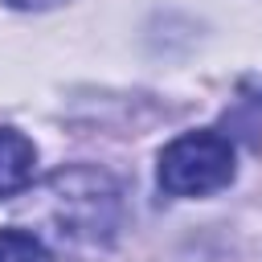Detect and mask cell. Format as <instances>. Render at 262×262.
I'll return each mask as SVG.
<instances>
[{"label": "cell", "mask_w": 262, "mask_h": 262, "mask_svg": "<svg viewBox=\"0 0 262 262\" xmlns=\"http://www.w3.org/2000/svg\"><path fill=\"white\" fill-rule=\"evenodd\" d=\"M233 143L217 131H188L160 151V188L172 196H205L233 180Z\"/></svg>", "instance_id": "cell-1"}, {"label": "cell", "mask_w": 262, "mask_h": 262, "mask_svg": "<svg viewBox=\"0 0 262 262\" xmlns=\"http://www.w3.org/2000/svg\"><path fill=\"white\" fill-rule=\"evenodd\" d=\"M49 192L57 196V233L61 237H98V229L115 225V188L102 172L74 168L57 172L49 180Z\"/></svg>", "instance_id": "cell-2"}, {"label": "cell", "mask_w": 262, "mask_h": 262, "mask_svg": "<svg viewBox=\"0 0 262 262\" xmlns=\"http://www.w3.org/2000/svg\"><path fill=\"white\" fill-rule=\"evenodd\" d=\"M37 172V147L12 127H0V201L25 192Z\"/></svg>", "instance_id": "cell-3"}, {"label": "cell", "mask_w": 262, "mask_h": 262, "mask_svg": "<svg viewBox=\"0 0 262 262\" xmlns=\"http://www.w3.org/2000/svg\"><path fill=\"white\" fill-rule=\"evenodd\" d=\"M0 262H53L45 242L29 229H0Z\"/></svg>", "instance_id": "cell-4"}, {"label": "cell", "mask_w": 262, "mask_h": 262, "mask_svg": "<svg viewBox=\"0 0 262 262\" xmlns=\"http://www.w3.org/2000/svg\"><path fill=\"white\" fill-rule=\"evenodd\" d=\"M8 8H20V12H41V8H53L61 0H4Z\"/></svg>", "instance_id": "cell-5"}, {"label": "cell", "mask_w": 262, "mask_h": 262, "mask_svg": "<svg viewBox=\"0 0 262 262\" xmlns=\"http://www.w3.org/2000/svg\"><path fill=\"white\" fill-rule=\"evenodd\" d=\"M242 94H250V98L262 106V78H242Z\"/></svg>", "instance_id": "cell-6"}]
</instances>
